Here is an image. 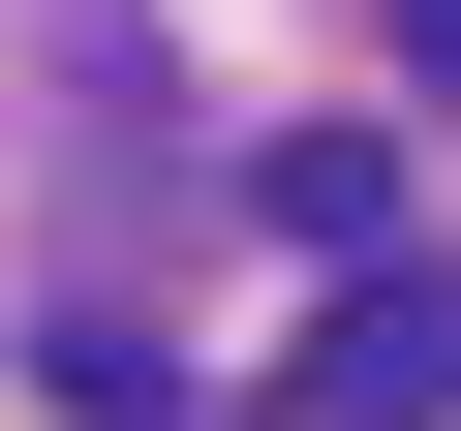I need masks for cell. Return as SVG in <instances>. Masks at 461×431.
<instances>
[{
    "label": "cell",
    "instance_id": "obj_1",
    "mask_svg": "<svg viewBox=\"0 0 461 431\" xmlns=\"http://www.w3.org/2000/svg\"><path fill=\"white\" fill-rule=\"evenodd\" d=\"M277 400H308V431H461V247H369V278L308 308Z\"/></svg>",
    "mask_w": 461,
    "mask_h": 431
},
{
    "label": "cell",
    "instance_id": "obj_2",
    "mask_svg": "<svg viewBox=\"0 0 461 431\" xmlns=\"http://www.w3.org/2000/svg\"><path fill=\"white\" fill-rule=\"evenodd\" d=\"M247 216H277V247H339V278H369V247H400V154H369V124H277V154H247Z\"/></svg>",
    "mask_w": 461,
    "mask_h": 431
},
{
    "label": "cell",
    "instance_id": "obj_3",
    "mask_svg": "<svg viewBox=\"0 0 461 431\" xmlns=\"http://www.w3.org/2000/svg\"><path fill=\"white\" fill-rule=\"evenodd\" d=\"M400 62H430V93H461V0H400Z\"/></svg>",
    "mask_w": 461,
    "mask_h": 431
}]
</instances>
